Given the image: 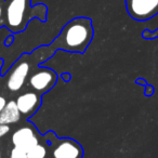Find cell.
<instances>
[{
  "instance_id": "6da1fadb",
  "label": "cell",
  "mask_w": 158,
  "mask_h": 158,
  "mask_svg": "<svg viewBox=\"0 0 158 158\" xmlns=\"http://www.w3.org/2000/svg\"><path fill=\"white\" fill-rule=\"evenodd\" d=\"M93 36L94 29L91 19L85 16L75 18L66 23L52 44L44 48V50L50 52L63 50L82 54L90 46Z\"/></svg>"
},
{
  "instance_id": "7a4b0ae2",
  "label": "cell",
  "mask_w": 158,
  "mask_h": 158,
  "mask_svg": "<svg viewBox=\"0 0 158 158\" xmlns=\"http://www.w3.org/2000/svg\"><path fill=\"white\" fill-rule=\"evenodd\" d=\"M48 7L44 3L31 6V0H5V27L19 34L26 29L31 20L47 22Z\"/></svg>"
},
{
  "instance_id": "3957f363",
  "label": "cell",
  "mask_w": 158,
  "mask_h": 158,
  "mask_svg": "<svg viewBox=\"0 0 158 158\" xmlns=\"http://www.w3.org/2000/svg\"><path fill=\"white\" fill-rule=\"evenodd\" d=\"M126 9L131 19L145 22L158 14V0H125Z\"/></svg>"
},
{
  "instance_id": "277c9868",
  "label": "cell",
  "mask_w": 158,
  "mask_h": 158,
  "mask_svg": "<svg viewBox=\"0 0 158 158\" xmlns=\"http://www.w3.org/2000/svg\"><path fill=\"white\" fill-rule=\"evenodd\" d=\"M52 158H82L84 149L81 145L69 138L56 139L51 146Z\"/></svg>"
},
{
  "instance_id": "5b68a950",
  "label": "cell",
  "mask_w": 158,
  "mask_h": 158,
  "mask_svg": "<svg viewBox=\"0 0 158 158\" xmlns=\"http://www.w3.org/2000/svg\"><path fill=\"white\" fill-rule=\"evenodd\" d=\"M57 75L53 69L41 68L35 72L29 78V86L38 93H46L55 86Z\"/></svg>"
},
{
  "instance_id": "8992f818",
  "label": "cell",
  "mask_w": 158,
  "mask_h": 158,
  "mask_svg": "<svg viewBox=\"0 0 158 158\" xmlns=\"http://www.w3.org/2000/svg\"><path fill=\"white\" fill-rule=\"evenodd\" d=\"M29 64L27 62H21L16 64L11 70L7 80V88L11 92H18L25 85L26 78L29 74Z\"/></svg>"
},
{
  "instance_id": "52a82bcc",
  "label": "cell",
  "mask_w": 158,
  "mask_h": 158,
  "mask_svg": "<svg viewBox=\"0 0 158 158\" xmlns=\"http://www.w3.org/2000/svg\"><path fill=\"white\" fill-rule=\"evenodd\" d=\"M12 143L14 146L24 149L27 153L31 148L39 144V140L36 136L35 130L29 126H25L12 134Z\"/></svg>"
},
{
  "instance_id": "ba28073f",
  "label": "cell",
  "mask_w": 158,
  "mask_h": 158,
  "mask_svg": "<svg viewBox=\"0 0 158 158\" xmlns=\"http://www.w3.org/2000/svg\"><path fill=\"white\" fill-rule=\"evenodd\" d=\"M15 102L21 115L29 117L39 108L41 104V98L36 91H27L19 95Z\"/></svg>"
},
{
  "instance_id": "9c48e42d",
  "label": "cell",
  "mask_w": 158,
  "mask_h": 158,
  "mask_svg": "<svg viewBox=\"0 0 158 158\" xmlns=\"http://www.w3.org/2000/svg\"><path fill=\"white\" fill-rule=\"evenodd\" d=\"M21 119V113L18 108L15 101L7 102L5 108L0 113V123L1 125H12Z\"/></svg>"
},
{
  "instance_id": "30bf717a",
  "label": "cell",
  "mask_w": 158,
  "mask_h": 158,
  "mask_svg": "<svg viewBox=\"0 0 158 158\" xmlns=\"http://www.w3.org/2000/svg\"><path fill=\"white\" fill-rule=\"evenodd\" d=\"M47 148L41 144H37L27 152V158H46Z\"/></svg>"
},
{
  "instance_id": "8fae6325",
  "label": "cell",
  "mask_w": 158,
  "mask_h": 158,
  "mask_svg": "<svg viewBox=\"0 0 158 158\" xmlns=\"http://www.w3.org/2000/svg\"><path fill=\"white\" fill-rule=\"evenodd\" d=\"M10 158H27V153L24 149L14 146L10 153Z\"/></svg>"
},
{
  "instance_id": "7c38bea8",
  "label": "cell",
  "mask_w": 158,
  "mask_h": 158,
  "mask_svg": "<svg viewBox=\"0 0 158 158\" xmlns=\"http://www.w3.org/2000/svg\"><path fill=\"white\" fill-rule=\"evenodd\" d=\"M142 37L145 39H154V38H158V28L154 31H151L148 29H145L142 33Z\"/></svg>"
},
{
  "instance_id": "4fadbf2b",
  "label": "cell",
  "mask_w": 158,
  "mask_h": 158,
  "mask_svg": "<svg viewBox=\"0 0 158 158\" xmlns=\"http://www.w3.org/2000/svg\"><path fill=\"white\" fill-rule=\"evenodd\" d=\"M5 27V0H0V28Z\"/></svg>"
},
{
  "instance_id": "5bb4252c",
  "label": "cell",
  "mask_w": 158,
  "mask_h": 158,
  "mask_svg": "<svg viewBox=\"0 0 158 158\" xmlns=\"http://www.w3.org/2000/svg\"><path fill=\"white\" fill-rule=\"evenodd\" d=\"M10 131V127L8 125H1L0 123V138L5 136L6 134H8Z\"/></svg>"
},
{
  "instance_id": "9a60e30c",
  "label": "cell",
  "mask_w": 158,
  "mask_h": 158,
  "mask_svg": "<svg viewBox=\"0 0 158 158\" xmlns=\"http://www.w3.org/2000/svg\"><path fill=\"white\" fill-rule=\"evenodd\" d=\"M6 104H7V101H6V99L3 97H1V95H0V113L2 112V110L5 108Z\"/></svg>"
},
{
  "instance_id": "2e32d148",
  "label": "cell",
  "mask_w": 158,
  "mask_h": 158,
  "mask_svg": "<svg viewBox=\"0 0 158 158\" xmlns=\"http://www.w3.org/2000/svg\"><path fill=\"white\" fill-rule=\"evenodd\" d=\"M0 158H1V151H0Z\"/></svg>"
}]
</instances>
